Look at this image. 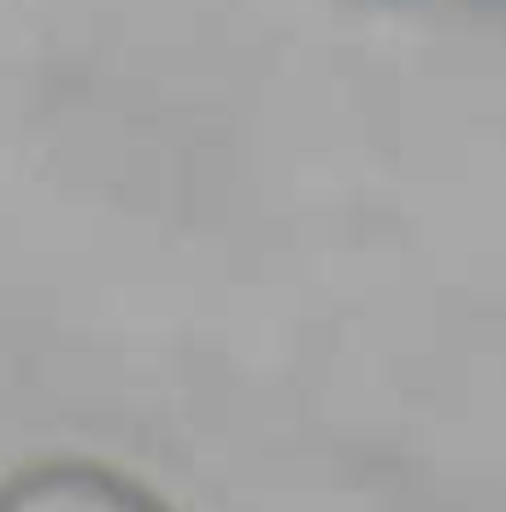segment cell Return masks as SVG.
Wrapping results in <instances>:
<instances>
[{"label":"cell","mask_w":506,"mask_h":512,"mask_svg":"<svg viewBox=\"0 0 506 512\" xmlns=\"http://www.w3.org/2000/svg\"><path fill=\"white\" fill-rule=\"evenodd\" d=\"M0 512H148L136 495H124L106 477H42L18 489Z\"/></svg>","instance_id":"1"}]
</instances>
